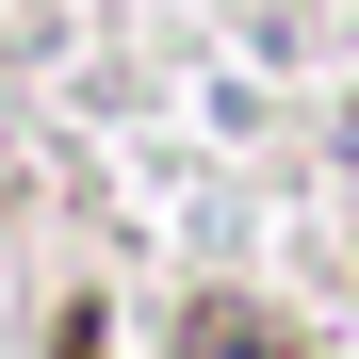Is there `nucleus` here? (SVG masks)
<instances>
[{
    "label": "nucleus",
    "instance_id": "nucleus-1",
    "mask_svg": "<svg viewBox=\"0 0 359 359\" xmlns=\"http://www.w3.org/2000/svg\"><path fill=\"white\" fill-rule=\"evenodd\" d=\"M196 359H278V343H262V327H212V311H196Z\"/></svg>",
    "mask_w": 359,
    "mask_h": 359
}]
</instances>
